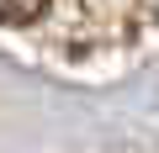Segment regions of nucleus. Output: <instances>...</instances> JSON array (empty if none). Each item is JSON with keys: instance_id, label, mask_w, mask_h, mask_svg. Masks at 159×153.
Here are the masks:
<instances>
[{"instance_id": "nucleus-1", "label": "nucleus", "mask_w": 159, "mask_h": 153, "mask_svg": "<svg viewBox=\"0 0 159 153\" xmlns=\"http://www.w3.org/2000/svg\"><path fill=\"white\" fill-rule=\"evenodd\" d=\"M43 6H48V0H0V21L27 27V21H37V16H43Z\"/></svg>"}]
</instances>
